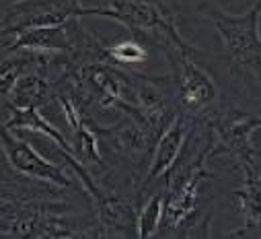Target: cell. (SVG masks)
<instances>
[{"instance_id": "1", "label": "cell", "mask_w": 261, "mask_h": 239, "mask_svg": "<svg viewBox=\"0 0 261 239\" xmlns=\"http://www.w3.org/2000/svg\"><path fill=\"white\" fill-rule=\"evenodd\" d=\"M72 17L95 15L125 27L136 39L150 41L161 52L167 47H183L191 52H200L191 45L177 27L179 11L163 0H107L105 5H72Z\"/></svg>"}, {"instance_id": "2", "label": "cell", "mask_w": 261, "mask_h": 239, "mask_svg": "<svg viewBox=\"0 0 261 239\" xmlns=\"http://www.w3.org/2000/svg\"><path fill=\"white\" fill-rule=\"evenodd\" d=\"M200 15L214 25L230 62L261 83V0L239 15L224 11L218 3H204Z\"/></svg>"}, {"instance_id": "3", "label": "cell", "mask_w": 261, "mask_h": 239, "mask_svg": "<svg viewBox=\"0 0 261 239\" xmlns=\"http://www.w3.org/2000/svg\"><path fill=\"white\" fill-rule=\"evenodd\" d=\"M200 52L183 47H167L163 52L173 73L171 85L175 89L181 113L191 117H206L218 109V87L214 79L193 60V56H198Z\"/></svg>"}, {"instance_id": "4", "label": "cell", "mask_w": 261, "mask_h": 239, "mask_svg": "<svg viewBox=\"0 0 261 239\" xmlns=\"http://www.w3.org/2000/svg\"><path fill=\"white\" fill-rule=\"evenodd\" d=\"M206 124L212 130L214 145H212V157L218 155H243L251 149H255V132L261 130V111H220L206 115Z\"/></svg>"}, {"instance_id": "5", "label": "cell", "mask_w": 261, "mask_h": 239, "mask_svg": "<svg viewBox=\"0 0 261 239\" xmlns=\"http://www.w3.org/2000/svg\"><path fill=\"white\" fill-rule=\"evenodd\" d=\"M241 184L234 192L243 229L232 235H261V149H251L237 157Z\"/></svg>"}, {"instance_id": "6", "label": "cell", "mask_w": 261, "mask_h": 239, "mask_svg": "<svg viewBox=\"0 0 261 239\" xmlns=\"http://www.w3.org/2000/svg\"><path fill=\"white\" fill-rule=\"evenodd\" d=\"M0 142H3L9 163L19 173H23L27 177L43 179V182H49L60 188H66L72 184L68 171H64L60 165H54L47 159H43L27 140L11 134V130L5 124H0Z\"/></svg>"}, {"instance_id": "7", "label": "cell", "mask_w": 261, "mask_h": 239, "mask_svg": "<svg viewBox=\"0 0 261 239\" xmlns=\"http://www.w3.org/2000/svg\"><path fill=\"white\" fill-rule=\"evenodd\" d=\"M193 122H195V117L187 113H181V115L177 113L169 122V126L163 130V134L154 142V153H152L150 167L144 177V186L154 184L156 179H161L171 169V165L177 161L179 153L185 147V140L193 128Z\"/></svg>"}, {"instance_id": "8", "label": "cell", "mask_w": 261, "mask_h": 239, "mask_svg": "<svg viewBox=\"0 0 261 239\" xmlns=\"http://www.w3.org/2000/svg\"><path fill=\"white\" fill-rule=\"evenodd\" d=\"M163 223V188L152 192L138 208L136 217V231L140 239H148L159 235Z\"/></svg>"}, {"instance_id": "9", "label": "cell", "mask_w": 261, "mask_h": 239, "mask_svg": "<svg viewBox=\"0 0 261 239\" xmlns=\"http://www.w3.org/2000/svg\"><path fill=\"white\" fill-rule=\"evenodd\" d=\"M105 56H107V64L115 62V64H136L146 60L148 52L144 50L142 41L138 39H125L119 41L115 45H105Z\"/></svg>"}, {"instance_id": "10", "label": "cell", "mask_w": 261, "mask_h": 239, "mask_svg": "<svg viewBox=\"0 0 261 239\" xmlns=\"http://www.w3.org/2000/svg\"><path fill=\"white\" fill-rule=\"evenodd\" d=\"M17 3H21V0H17Z\"/></svg>"}]
</instances>
